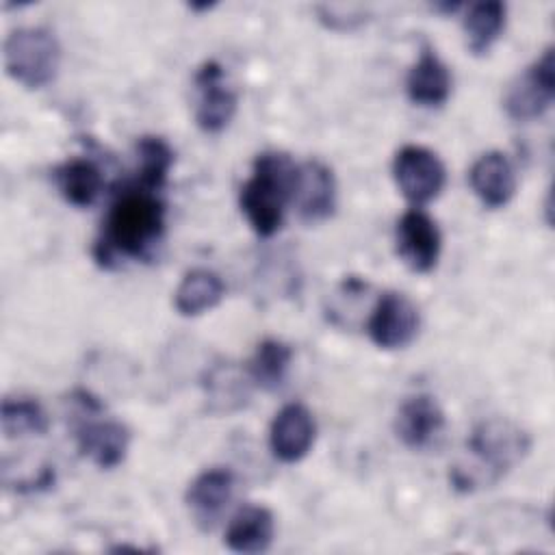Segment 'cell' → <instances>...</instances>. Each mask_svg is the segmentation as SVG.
<instances>
[{
  "label": "cell",
  "mask_w": 555,
  "mask_h": 555,
  "mask_svg": "<svg viewBox=\"0 0 555 555\" xmlns=\"http://www.w3.org/2000/svg\"><path fill=\"white\" fill-rule=\"evenodd\" d=\"M173 165V150L160 137H141L137 141V176L145 186L163 191Z\"/></svg>",
  "instance_id": "603a6c76"
},
{
  "label": "cell",
  "mask_w": 555,
  "mask_h": 555,
  "mask_svg": "<svg viewBox=\"0 0 555 555\" xmlns=\"http://www.w3.org/2000/svg\"><path fill=\"white\" fill-rule=\"evenodd\" d=\"M61 46L43 26H22L4 39V69L26 89H41L56 78Z\"/></svg>",
  "instance_id": "277c9868"
},
{
  "label": "cell",
  "mask_w": 555,
  "mask_h": 555,
  "mask_svg": "<svg viewBox=\"0 0 555 555\" xmlns=\"http://www.w3.org/2000/svg\"><path fill=\"white\" fill-rule=\"evenodd\" d=\"M195 124L206 134L223 132L236 113V93L225 85L223 67L217 61H204L195 76Z\"/></svg>",
  "instance_id": "ba28073f"
},
{
  "label": "cell",
  "mask_w": 555,
  "mask_h": 555,
  "mask_svg": "<svg viewBox=\"0 0 555 555\" xmlns=\"http://www.w3.org/2000/svg\"><path fill=\"white\" fill-rule=\"evenodd\" d=\"M223 280L210 269H191L173 293V306L182 317H197L223 299Z\"/></svg>",
  "instance_id": "d6986e66"
},
{
  "label": "cell",
  "mask_w": 555,
  "mask_h": 555,
  "mask_svg": "<svg viewBox=\"0 0 555 555\" xmlns=\"http://www.w3.org/2000/svg\"><path fill=\"white\" fill-rule=\"evenodd\" d=\"M451 72L434 48L423 46L408 72L405 93L418 106H442L451 95Z\"/></svg>",
  "instance_id": "2e32d148"
},
{
  "label": "cell",
  "mask_w": 555,
  "mask_h": 555,
  "mask_svg": "<svg viewBox=\"0 0 555 555\" xmlns=\"http://www.w3.org/2000/svg\"><path fill=\"white\" fill-rule=\"evenodd\" d=\"M531 449L529 434L514 421L494 416L473 427L462 460L451 466L449 479L460 492H475L503 479Z\"/></svg>",
  "instance_id": "7a4b0ae2"
},
{
  "label": "cell",
  "mask_w": 555,
  "mask_h": 555,
  "mask_svg": "<svg viewBox=\"0 0 555 555\" xmlns=\"http://www.w3.org/2000/svg\"><path fill=\"white\" fill-rule=\"evenodd\" d=\"M52 180L63 199L76 208H89L104 191V176L91 158H69L52 169Z\"/></svg>",
  "instance_id": "ac0fdd59"
},
{
  "label": "cell",
  "mask_w": 555,
  "mask_h": 555,
  "mask_svg": "<svg viewBox=\"0 0 555 555\" xmlns=\"http://www.w3.org/2000/svg\"><path fill=\"white\" fill-rule=\"evenodd\" d=\"M297 165L284 152H262L254 158L251 176L238 191V206L249 228L262 236H273L282 223L286 206L293 202Z\"/></svg>",
  "instance_id": "3957f363"
},
{
  "label": "cell",
  "mask_w": 555,
  "mask_h": 555,
  "mask_svg": "<svg viewBox=\"0 0 555 555\" xmlns=\"http://www.w3.org/2000/svg\"><path fill=\"white\" fill-rule=\"evenodd\" d=\"M74 401L85 412V418H80L74 431L80 455L104 470L119 466L130 449V429L119 421L93 418L102 410V403L91 392L76 390Z\"/></svg>",
  "instance_id": "5b68a950"
},
{
  "label": "cell",
  "mask_w": 555,
  "mask_h": 555,
  "mask_svg": "<svg viewBox=\"0 0 555 555\" xmlns=\"http://www.w3.org/2000/svg\"><path fill=\"white\" fill-rule=\"evenodd\" d=\"M418 308L412 299L397 291H386L375 301L366 332L379 349H403L418 334Z\"/></svg>",
  "instance_id": "9c48e42d"
},
{
  "label": "cell",
  "mask_w": 555,
  "mask_h": 555,
  "mask_svg": "<svg viewBox=\"0 0 555 555\" xmlns=\"http://www.w3.org/2000/svg\"><path fill=\"white\" fill-rule=\"evenodd\" d=\"M293 204L301 221L319 223L334 215L336 208V178L321 160H306L297 165Z\"/></svg>",
  "instance_id": "7c38bea8"
},
{
  "label": "cell",
  "mask_w": 555,
  "mask_h": 555,
  "mask_svg": "<svg viewBox=\"0 0 555 555\" xmlns=\"http://www.w3.org/2000/svg\"><path fill=\"white\" fill-rule=\"evenodd\" d=\"M392 178L401 195L418 208L440 195L447 182V169L436 152L408 143L392 158Z\"/></svg>",
  "instance_id": "8992f818"
},
{
  "label": "cell",
  "mask_w": 555,
  "mask_h": 555,
  "mask_svg": "<svg viewBox=\"0 0 555 555\" xmlns=\"http://www.w3.org/2000/svg\"><path fill=\"white\" fill-rule=\"evenodd\" d=\"M505 4L499 0H486L475 2L468 7L464 15V33H466V46L475 56L488 54L494 41L501 37L505 28Z\"/></svg>",
  "instance_id": "ffe728a7"
},
{
  "label": "cell",
  "mask_w": 555,
  "mask_h": 555,
  "mask_svg": "<svg viewBox=\"0 0 555 555\" xmlns=\"http://www.w3.org/2000/svg\"><path fill=\"white\" fill-rule=\"evenodd\" d=\"M447 418L436 401V397L427 392H416L408 397L395 416V434L397 438L414 451L429 449L444 431Z\"/></svg>",
  "instance_id": "5bb4252c"
},
{
  "label": "cell",
  "mask_w": 555,
  "mask_h": 555,
  "mask_svg": "<svg viewBox=\"0 0 555 555\" xmlns=\"http://www.w3.org/2000/svg\"><path fill=\"white\" fill-rule=\"evenodd\" d=\"M397 254L414 273H429L436 269L442 236L436 221L421 208H410L401 215L395 230Z\"/></svg>",
  "instance_id": "30bf717a"
},
{
  "label": "cell",
  "mask_w": 555,
  "mask_h": 555,
  "mask_svg": "<svg viewBox=\"0 0 555 555\" xmlns=\"http://www.w3.org/2000/svg\"><path fill=\"white\" fill-rule=\"evenodd\" d=\"M165 212L158 189L139 180L119 184L93 243L95 262L113 269L121 260H150L165 236Z\"/></svg>",
  "instance_id": "6da1fadb"
},
{
  "label": "cell",
  "mask_w": 555,
  "mask_h": 555,
  "mask_svg": "<svg viewBox=\"0 0 555 555\" xmlns=\"http://www.w3.org/2000/svg\"><path fill=\"white\" fill-rule=\"evenodd\" d=\"M291 360H293L291 345L278 338H264L256 345V351L247 366V375L258 388L273 392L282 388V384L286 382Z\"/></svg>",
  "instance_id": "44dd1931"
},
{
  "label": "cell",
  "mask_w": 555,
  "mask_h": 555,
  "mask_svg": "<svg viewBox=\"0 0 555 555\" xmlns=\"http://www.w3.org/2000/svg\"><path fill=\"white\" fill-rule=\"evenodd\" d=\"M275 535L273 512L264 505H243L234 512L225 529V546L234 553H264Z\"/></svg>",
  "instance_id": "e0dca14e"
},
{
  "label": "cell",
  "mask_w": 555,
  "mask_h": 555,
  "mask_svg": "<svg viewBox=\"0 0 555 555\" xmlns=\"http://www.w3.org/2000/svg\"><path fill=\"white\" fill-rule=\"evenodd\" d=\"M317 436V423L312 412L304 403H286L271 421L269 447L275 460L295 464L304 460Z\"/></svg>",
  "instance_id": "4fadbf2b"
},
{
  "label": "cell",
  "mask_w": 555,
  "mask_h": 555,
  "mask_svg": "<svg viewBox=\"0 0 555 555\" xmlns=\"http://www.w3.org/2000/svg\"><path fill=\"white\" fill-rule=\"evenodd\" d=\"M555 100V61L553 46L535 59L516 80L507 87L503 108L514 121H533L542 117Z\"/></svg>",
  "instance_id": "52a82bcc"
},
{
  "label": "cell",
  "mask_w": 555,
  "mask_h": 555,
  "mask_svg": "<svg viewBox=\"0 0 555 555\" xmlns=\"http://www.w3.org/2000/svg\"><path fill=\"white\" fill-rule=\"evenodd\" d=\"M2 431L7 438L41 436L48 431V414L37 399L7 397L2 401Z\"/></svg>",
  "instance_id": "7402d4cb"
},
{
  "label": "cell",
  "mask_w": 555,
  "mask_h": 555,
  "mask_svg": "<svg viewBox=\"0 0 555 555\" xmlns=\"http://www.w3.org/2000/svg\"><path fill=\"white\" fill-rule=\"evenodd\" d=\"M234 494V473L230 468H206L186 488L184 503L197 529L212 531Z\"/></svg>",
  "instance_id": "8fae6325"
},
{
  "label": "cell",
  "mask_w": 555,
  "mask_h": 555,
  "mask_svg": "<svg viewBox=\"0 0 555 555\" xmlns=\"http://www.w3.org/2000/svg\"><path fill=\"white\" fill-rule=\"evenodd\" d=\"M468 182L477 199L492 210L503 208L516 193L514 165L499 150H490L473 163L468 171Z\"/></svg>",
  "instance_id": "9a60e30c"
}]
</instances>
